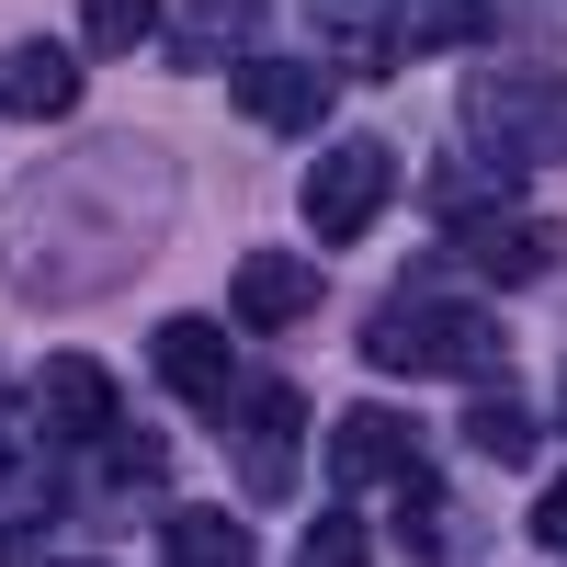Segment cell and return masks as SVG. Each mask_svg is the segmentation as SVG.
<instances>
[{
	"instance_id": "6da1fadb",
	"label": "cell",
	"mask_w": 567,
	"mask_h": 567,
	"mask_svg": "<svg viewBox=\"0 0 567 567\" xmlns=\"http://www.w3.org/2000/svg\"><path fill=\"white\" fill-rule=\"evenodd\" d=\"M465 148L488 171H534V159H567V69H477L465 80Z\"/></svg>"
},
{
	"instance_id": "7a4b0ae2",
	"label": "cell",
	"mask_w": 567,
	"mask_h": 567,
	"mask_svg": "<svg viewBox=\"0 0 567 567\" xmlns=\"http://www.w3.org/2000/svg\"><path fill=\"white\" fill-rule=\"evenodd\" d=\"M363 352L386 363V374H499V318L488 307H465V296H398V307H374V329H363Z\"/></svg>"
},
{
	"instance_id": "3957f363",
	"label": "cell",
	"mask_w": 567,
	"mask_h": 567,
	"mask_svg": "<svg viewBox=\"0 0 567 567\" xmlns=\"http://www.w3.org/2000/svg\"><path fill=\"white\" fill-rule=\"evenodd\" d=\"M386 194H398V148H386V136H341V148L307 171V227L329 250H352L363 227L386 216Z\"/></svg>"
},
{
	"instance_id": "277c9868",
	"label": "cell",
	"mask_w": 567,
	"mask_h": 567,
	"mask_svg": "<svg viewBox=\"0 0 567 567\" xmlns=\"http://www.w3.org/2000/svg\"><path fill=\"white\" fill-rule=\"evenodd\" d=\"M227 420H239V477L261 499L296 488V432H307V398H296V374H250L239 398H227Z\"/></svg>"
},
{
	"instance_id": "5b68a950",
	"label": "cell",
	"mask_w": 567,
	"mask_h": 567,
	"mask_svg": "<svg viewBox=\"0 0 567 567\" xmlns=\"http://www.w3.org/2000/svg\"><path fill=\"white\" fill-rule=\"evenodd\" d=\"M329 477L341 488H409L420 477V420L409 409H341L329 420Z\"/></svg>"
},
{
	"instance_id": "8992f818",
	"label": "cell",
	"mask_w": 567,
	"mask_h": 567,
	"mask_svg": "<svg viewBox=\"0 0 567 567\" xmlns=\"http://www.w3.org/2000/svg\"><path fill=\"white\" fill-rule=\"evenodd\" d=\"M34 432H45V443H114V432H125L114 374L91 363V352H58V363L34 374Z\"/></svg>"
},
{
	"instance_id": "52a82bcc",
	"label": "cell",
	"mask_w": 567,
	"mask_h": 567,
	"mask_svg": "<svg viewBox=\"0 0 567 567\" xmlns=\"http://www.w3.org/2000/svg\"><path fill=\"white\" fill-rule=\"evenodd\" d=\"M454 250L477 261L488 284H534V272H556V227L545 216H523V205H477V216H454Z\"/></svg>"
},
{
	"instance_id": "ba28073f",
	"label": "cell",
	"mask_w": 567,
	"mask_h": 567,
	"mask_svg": "<svg viewBox=\"0 0 567 567\" xmlns=\"http://www.w3.org/2000/svg\"><path fill=\"white\" fill-rule=\"evenodd\" d=\"M148 363H159V386L194 398V409H227V398H239V341H227L216 318H171L159 341H148Z\"/></svg>"
},
{
	"instance_id": "9c48e42d",
	"label": "cell",
	"mask_w": 567,
	"mask_h": 567,
	"mask_svg": "<svg viewBox=\"0 0 567 567\" xmlns=\"http://www.w3.org/2000/svg\"><path fill=\"white\" fill-rule=\"evenodd\" d=\"M239 114L272 125V136L329 125V69H307V58H239Z\"/></svg>"
},
{
	"instance_id": "30bf717a",
	"label": "cell",
	"mask_w": 567,
	"mask_h": 567,
	"mask_svg": "<svg viewBox=\"0 0 567 567\" xmlns=\"http://www.w3.org/2000/svg\"><path fill=\"white\" fill-rule=\"evenodd\" d=\"M227 318H239V329H296V318H318V261H296V250H250L239 284H227Z\"/></svg>"
},
{
	"instance_id": "8fae6325",
	"label": "cell",
	"mask_w": 567,
	"mask_h": 567,
	"mask_svg": "<svg viewBox=\"0 0 567 567\" xmlns=\"http://www.w3.org/2000/svg\"><path fill=\"white\" fill-rule=\"evenodd\" d=\"M69 103H80V45L23 34L12 58H0V114H12V125H58Z\"/></svg>"
},
{
	"instance_id": "7c38bea8",
	"label": "cell",
	"mask_w": 567,
	"mask_h": 567,
	"mask_svg": "<svg viewBox=\"0 0 567 567\" xmlns=\"http://www.w3.org/2000/svg\"><path fill=\"white\" fill-rule=\"evenodd\" d=\"M159 567H261L239 511H171L159 523Z\"/></svg>"
},
{
	"instance_id": "4fadbf2b",
	"label": "cell",
	"mask_w": 567,
	"mask_h": 567,
	"mask_svg": "<svg viewBox=\"0 0 567 567\" xmlns=\"http://www.w3.org/2000/svg\"><path fill=\"white\" fill-rule=\"evenodd\" d=\"M488 23H499V0H409L386 34H398V58H420V45H477Z\"/></svg>"
},
{
	"instance_id": "5bb4252c",
	"label": "cell",
	"mask_w": 567,
	"mask_h": 567,
	"mask_svg": "<svg viewBox=\"0 0 567 567\" xmlns=\"http://www.w3.org/2000/svg\"><path fill=\"white\" fill-rule=\"evenodd\" d=\"M159 34V0H80V45L91 58H125V45Z\"/></svg>"
},
{
	"instance_id": "9a60e30c",
	"label": "cell",
	"mask_w": 567,
	"mask_h": 567,
	"mask_svg": "<svg viewBox=\"0 0 567 567\" xmlns=\"http://www.w3.org/2000/svg\"><path fill=\"white\" fill-rule=\"evenodd\" d=\"M465 443H477L488 465H534V409H511V398H477V409H465Z\"/></svg>"
},
{
	"instance_id": "2e32d148",
	"label": "cell",
	"mask_w": 567,
	"mask_h": 567,
	"mask_svg": "<svg viewBox=\"0 0 567 567\" xmlns=\"http://www.w3.org/2000/svg\"><path fill=\"white\" fill-rule=\"evenodd\" d=\"M296 567H374V534L352 523V511H329V523H307V545H296Z\"/></svg>"
},
{
	"instance_id": "e0dca14e",
	"label": "cell",
	"mask_w": 567,
	"mask_h": 567,
	"mask_svg": "<svg viewBox=\"0 0 567 567\" xmlns=\"http://www.w3.org/2000/svg\"><path fill=\"white\" fill-rule=\"evenodd\" d=\"M103 477H114V488H159V443H148V432H114V443H103Z\"/></svg>"
},
{
	"instance_id": "ac0fdd59",
	"label": "cell",
	"mask_w": 567,
	"mask_h": 567,
	"mask_svg": "<svg viewBox=\"0 0 567 567\" xmlns=\"http://www.w3.org/2000/svg\"><path fill=\"white\" fill-rule=\"evenodd\" d=\"M534 545H556V556H567V477L534 499Z\"/></svg>"
},
{
	"instance_id": "d6986e66",
	"label": "cell",
	"mask_w": 567,
	"mask_h": 567,
	"mask_svg": "<svg viewBox=\"0 0 567 567\" xmlns=\"http://www.w3.org/2000/svg\"><path fill=\"white\" fill-rule=\"evenodd\" d=\"M34 567H91V556H34Z\"/></svg>"
},
{
	"instance_id": "ffe728a7",
	"label": "cell",
	"mask_w": 567,
	"mask_h": 567,
	"mask_svg": "<svg viewBox=\"0 0 567 567\" xmlns=\"http://www.w3.org/2000/svg\"><path fill=\"white\" fill-rule=\"evenodd\" d=\"M556 420H567V374H556Z\"/></svg>"
},
{
	"instance_id": "44dd1931",
	"label": "cell",
	"mask_w": 567,
	"mask_h": 567,
	"mask_svg": "<svg viewBox=\"0 0 567 567\" xmlns=\"http://www.w3.org/2000/svg\"><path fill=\"white\" fill-rule=\"evenodd\" d=\"M0 454H12V432H0Z\"/></svg>"
}]
</instances>
